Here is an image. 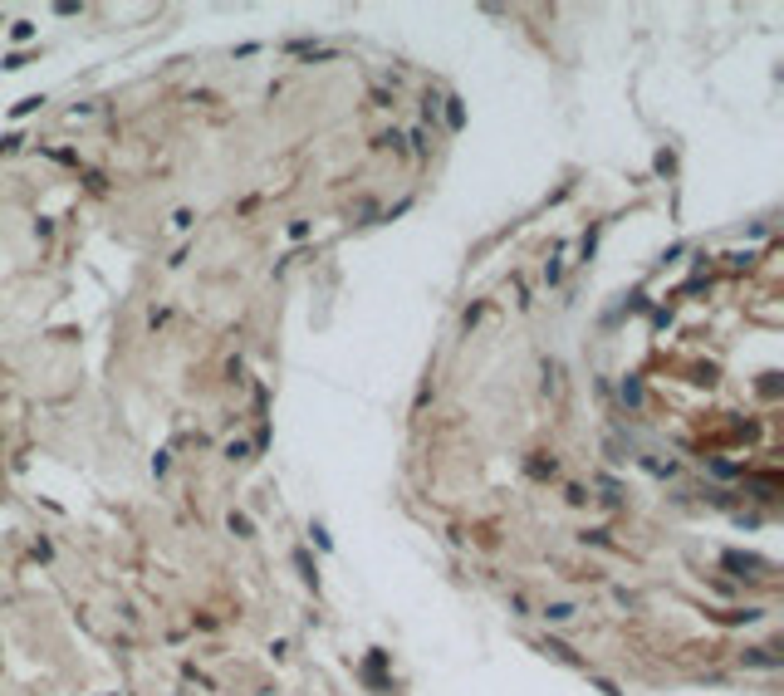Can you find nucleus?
Instances as JSON below:
<instances>
[{"label": "nucleus", "instance_id": "39448f33", "mask_svg": "<svg viewBox=\"0 0 784 696\" xmlns=\"http://www.w3.org/2000/svg\"><path fill=\"white\" fill-rule=\"evenodd\" d=\"M231 534H241V540H250L255 529H250V520H245V515H236V510H231Z\"/></svg>", "mask_w": 784, "mask_h": 696}, {"label": "nucleus", "instance_id": "f257e3e1", "mask_svg": "<svg viewBox=\"0 0 784 696\" xmlns=\"http://www.w3.org/2000/svg\"><path fill=\"white\" fill-rule=\"evenodd\" d=\"M725 569H740L745 579H755L760 569H769V559H755V554H725Z\"/></svg>", "mask_w": 784, "mask_h": 696}, {"label": "nucleus", "instance_id": "6e6552de", "mask_svg": "<svg viewBox=\"0 0 784 696\" xmlns=\"http://www.w3.org/2000/svg\"><path fill=\"white\" fill-rule=\"evenodd\" d=\"M295 564H299V574H304V579L314 583V564H309V554H295Z\"/></svg>", "mask_w": 784, "mask_h": 696}, {"label": "nucleus", "instance_id": "0eeeda50", "mask_svg": "<svg viewBox=\"0 0 784 696\" xmlns=\"http://www.w3.org/2000/svg\"><path fill=\"white\" fill-rule=\"evenodd\" d=\"M544 652H554V657H564V662H574V652L564 648V642H544Z\"/></svg>", "mask_w": 784, "mask_h": 696}, {"label": "nucleus", "instance_id": "423d86ee", "mask_svg": "<svg viewBox=\"0 0 784 696\" xmlns=\"http://www.w3.org/2000/svg\"><path fill=\"white\" fill-rule=\"evenodd\" d=\"M446 103H451V109H446V123H451V128H461V123H466V113H461V98H446Z\"/></svg>", "mask_w": 784, "mask_h": 696}, {"label": "nucleus", "instance_id": "7ed1b4c3", "mask_svg": "<svg viewBox=\"0 0 784 696\" xmlns=\"http://www.w3.org/2000/svg\"><path fill=\"white\" fill-rule=\"evenodd\" d=\"M618 393H623V402H628V407H642V402H647V393H642V383H637V378H623V388H618Z\"/></svg>", "mask_w": 784, "mask_h": 696}, {"label": "nucleus", "instance_id": "20e7f679", "mask_svg": "<svg viewBox=\"0 0 784 696\" xmlns=\"http://www.w3.org/2000/svg\"><path fill=\"white\" fill-rule=\"evenodd\" d=\"M574 613H579L574 603H549V608H544V618H549V623H569Z\"/></svg>", "mask_w": 784, "mask_h": 696}, {"label": "nucleus", "instance_id": "f03ea898", "mask_svg": "<svg viewBox=\"0 0 784 696\" xmlns=\"http://www.w3.org/2000/svg\"><path fill=\"white\" fill-rule=\"evenodd\" d=\"M740 662H745V667H765V672H774V667H779L774 648H750V652H740Z\"/></svg>", "mask_w": 784, "mask_h": 696}]
</instances>
